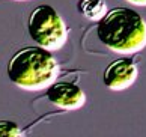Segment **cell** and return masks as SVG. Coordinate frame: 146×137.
Wrapping results in <instances>:
<instances>
[{"instance_id":"obj_3","label":"cell","mask_w":146,"mask_h":137,"mask_svg":"<svg viewBox=\"0 0 146 137\" xmlns=\"http://www.w3.org/2000/svg\"><path fill=\"white\" fill-rule=\"evenodd\" d=\"M27 29L32 39L48 51L60 50L68 41L66 24L50 5H41L32 11Z\"/></svg>"},{"instance_id":"obj_1","label":"cell","mask_w":146,"mask_h":137,"mask_svg":"<svg viewBox=\"0 0 146 137\" xmlns=\"http://www.w3.org/2000/svg\"><path fill=\"white\" fill-rule=\"evenodd\" d=\"M96 35L113 53H139L146 47V21L129 8H116L98 21Z\"/></svg>"},{"instance_id":"obj_2","label":"cell","mask_w":146,"mask_h":137,"mask_svg":"<svg viewBox=\"0 0 146 137\" xmlns=\"http://www.w3.org/2000/svg\"><path fill=\"white\" fill-rule=\"evenodd\" d=\"M59 63L51 51L42 47L21 48L8 63V77L23 90H42L56 81Z\"/></svg>"},{"instance_id":"obj_7","label":"cell","mask_w":146,"mask_h":137,"mask_svg":"<svg viewBox=\"0 0 146 137\" xmlns=\"http://www.w3.org/2000/svg\"><path fill=\"white\" fill-rule=\"evenodd\" d=\"M20 137L23 136V131L18 128V125L11 120H0V137Z\"/></svg>"},{"instance_id":"obj_6","label":"cell","mask_w":146,"mask_h":137,"mask_svg":"<svg viewBox=\"0 0 146 137\" xmlns=\"http://www.w3.org/2000/svg\"><path fill=\"white\" fill-rule=\"evenodd\" d=\"M77 8L78 12L90 21H101L107 14L104 0H80Z\"/></svg>"},{"instance_id":"obj_4","label":"cell","mask_w":146,"mask_h":137,"mask_svg":"<svg viewBox=\"0 0 146 137\" xmlns=\"http://www.w3.org/2000/svg\"><path fill=\"white\" fill-rule=\"evenodd\" d=\"M139 69L136 63L128 57L111 62L104 71V84L111 90H125L137 80Z\"/></svg>"},{"instance_id":"obj_9","label":"cell","mask_w":146,"mask_h":137,"mask_svg":"<svg viewBox=\"0 0 146 137\" xmlns=\"http://www.w3.org/2000/svg\"><path fill=\"white\" fill-rule=\"evenodd\" d=\"M17 2H26V0H17Z\"/></svg>"},{"instance_id":"obj_8","label":"cell","mask_w":146,"mask_h":137,"mask_svg":"<svg viewBox=\"0 0 146 137\" xmlns=\"http://www.w3.org/2000/svg\"><path fill=\"white\" fill-rule=\"evenodd\" d=\"M128 3L136 5V6H146V0H127Z\"/></svg>"},{"instance_id":"obj_5","label":"cell","mask_w":146,"mask_h":137,"mask_svg":"<svg viewBox=\"0 0 146 137\" xmlns=\"http://www.w3.org/2000/svg\"><path fill=\"white\" fill-rule=\"evenodd\" d=\"M47 98L51 104L63 110H78L86 104V95L77 84L59 81L47 87Z\"/></svg>"}]
</instances>
